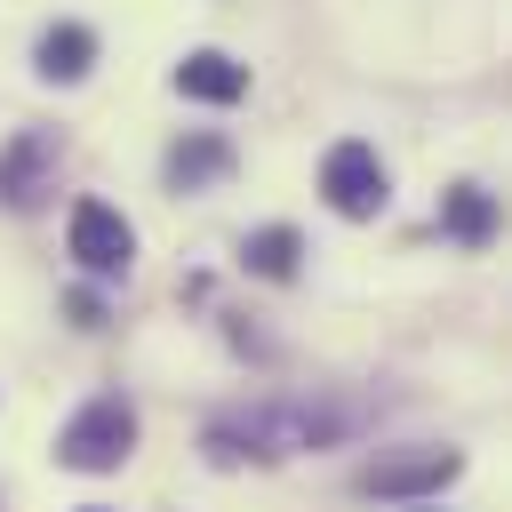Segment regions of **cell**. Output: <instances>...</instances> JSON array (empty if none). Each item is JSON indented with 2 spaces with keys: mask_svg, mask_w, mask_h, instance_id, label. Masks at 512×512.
I'll use <instances>...</instances> for the list:
<instances>
[{
  "mask_svg": "<svg viewBox=\"0 0 512 512\" xmlns=\"http://www.w3.org/2000/svg\"><path fill=\"white\" fill-rule=\"evenodd\" d=\"M64 240H72V264H80V272H96V280L128 272V256H136V224H128L112 200H72Z\"/></svg>",
  "mask_w": 512,
  "mask_h": 512,
  "instance_id": "277c9868",
  "label": "cell"
},
{
  "mask_svg": "<svg viewBox=\"0 0 512 512\" xmlns=\"http://www.w3.org/2000/svg\"><path fill=\"white\" fill-rule=\"evenodd\" d=\"M168 80H176V96H192V104H240V96H248V64L224 56V48H192Z\"/></svg>",
  "mask_w": 512,
  "mask_h": 512,
  "instance_id": "52a82bcc",
  "label": "cell"
},
{
  "mask_svg": "<svg viewBox=\"0 0 512 512\" xmlns=\"http://www.w3.org/2000/svg\"><path fill=\"white\" fill-rule=\"evenodd\" d=\"M88 512H96V504H88Z\"/></svg>",
  "mask_w": 512,
  "mask_h": 512,
  "instance_id": "7c38bea8",
  "label": "cell"
},
{
  "mask_svg": "<svg viewBox=\"0 0 512 512\" xmlns=\"http://www.w3.org/2000/svg\"><path fill=\"white\" fill-rule=\"evenodd\" d=\"M56 192V136L48 128H24L8 152H0V200L8 208H40Z\"/></svg>",
  "mask_w": 512,
  "mask_h": 512,
  "instance_id": "8992f818",
  "label": "cell"
},
{
  "mask_svg": "<svg viewBox=\"0 0 512 512\" xmlns=\"http://www.w3.org/2000/svg\"><path fill=\"white\" fill-rule=\"evenodd\" d=\"M360 416L352 408H328V400H256L240 416H216L208 424V464H280V456H304V448H328L344 440Z\"/></svg>",
  "mask_w": 512,
  "mask_h": 512,
  "instance_id": "6da1fadb",
  "label": "cell"
},
{
  "mask_svg": "<svg viewBox=\"0 0 512 512\" xmlns=\"http://www.w3.org/2000/svg\"><path fill=\"white\" fill-rule=\"evenodd\" d=\"M32 56H40V80H80L96 64V32L88 24H48Z\"/></svg>",
  "mask_w": 512,
  "mask_h": 512,
  "instance_id": "9c48e42d",
  "label": "cell"
},
{
  "mask_svg": "<svg viewBox=\"0 0 512 512\" xmlns=\"http://www.w3.org/2000/svg\"><path fill=\"white\" fill-rule=\"evenodd\" d=\"M320 192H328V208L344 216V224H368V216H384V160H376V144H360V136H336L328 144V160H320Z\"/></svg>",
  "mask_w": 512,
  "mask_h": 512,
  "instance_id": "3957f363",
  "label": "cell"
},
{
  "mask_svg": "<svg viewBox=\"0 0 512 512\" xmlns=\"http://www.w3.org/2000/svg\"><path fill=\"white\" fill-rule=\"evenodd\" d=\"M224 168H232V144H224V136H184V144L168 152V184H176V192H208Z\"/></svg>",
  "mask_w": 512,
  "mask_h": 512,
  "instance_id": "30bf717a",
  "label": "cell"
},
{
  "mask_svg": "<svg viewBox=\"0 0 512 512\" xmlns=\"http://www.w3.org/2000/svg\"><path fill=\"white\" fill-rule=\"evenodd\" d=\"M456 472H464L456 448H408V456H376L352 488H360V496H440Z\"/></svg>",
  "mask_w": 512,
  "mask_h": 512,
  "instance_id": "5b68a950",
  "label": "cell"
},
{
  "mask_svg": "<svg viewBox=\"0 0 512 512\" xmlns=\"http://www.w3.org/2000/svg\"><path fill=\"white\" fill-rule=\"evenodd\" d=\"M496 224H504V208H496L480 184H448V192H440V232H448L456 248H488Z\"/></svg>",
  "mask_w": 512,
  "mask_h": 512,
  "instance_id": "ba28073f",
  "label": "cell"
},
{
  "mask_svg": "<svg viewBox=\"0 0 512 512\" xmlns=\"http://www.w3.org/2000/svg\"><path fill=\"white\" fill-rule=\"evenodd\" d=\"M128 448H136V408H128L120 392H96V400L56 432V464H64V472H120Z\"/></svg>",
  "mask_w": 512,
  "mask_h": 512,
  "instance_id": "7a4b0ae2",
  "label": "cell"
},
{
  "mask_svg": "<svg viewBox=\"0 0 512 512\" xmlns=\"http://www.w3.org/2000/svg\"><path fill=\"white\" fill-rule=\"evenodd\" d=\"M296 256H304V232H296V224H264V232L240 240V264H248L256 280H296Z\"/></svg>",
  "mask_w": 512,
  "mask_h": 512,
  "instance_id": "8fae6325",
  "label": "cell"
}]
</instances>
